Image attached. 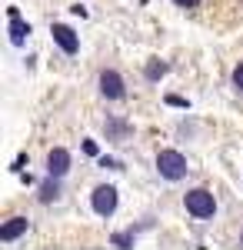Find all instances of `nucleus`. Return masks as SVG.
Returning <instances> with one entry per match:
<instances>
[{"label":"nucleus","instance_id":"obj_1","mask_svg":"<svg viewBox=\"0 0 243 250\" xmlns=\"http://www.w3.org/2000/svg\"><path fill=\"white\" fill-rule=\"evenodd\" d=\"M183 207L193 220H213L217 217V197L206 187H193V190L183 193Z\"/></svg>","mask_w":243,"mask_h":250},{"label":"nucleus","instance_id":"obj_2","mask_svg":"<svg viewBox=\"0 0 243 250\" xmlns=\"http://www.w3.org/2000/svg\"><path fill=\"white\" fill-rule=\"evenodd\" d=\"M187 157L180 154V150H160L157 154V173L170 180V184H177V180H183L187 177Z\"/></svg>","mask_w":243,"mask_h":250},{"label":"nucleus","instance_id":"obj_3","mask_svg":"<svg viewBox=\"0 0 243 250\" xmlns=\"http://www.w3.org/2000/svg\"><path fill=\"white\" fill-rule=\"evenodd\" d=\"M117 204H120V197H117V187H110V184H100L90 193V207H94L97 217H113L117 213Z\"/></svg>","mask_w":243,"mask_h":250},{"label":"nucleus","instance_id":"obj_4","mask_svg":"<svg viewBox=\"0 0 243 250\" xmlns=\"http://www.w3.org/2000/svg\"><path fill=\"white\" fill-rule=\"evenodd\" d=\"M97 83H100V94L107 97V100H123L127 97V83H123V77L117 70H103Z\"/></svg>","mask_w":243,"mask_h":250},{"label":"nucleus","instance_id":"obj_5","mask_svg":"<svg viewBox=\"0 0 243 250\" xmlns=\"http://www.w3.org/2000/svg\"><path fill=\"white\" fill-rule=\"evenodd\" d=\"M50 34H54V43L63 50V54H70V57H74L77 50H80V37L74 34V27H67V23H54V27H50Z\"/></svg>","mask_w":243,"mask_h":250},{"label":"nucleus","instance_id":"obj_6","mask_svg":"<svg viewBox=\"0 0 243 250\" xmlns=\"http://www.w3.org/2000/svg\"><path fill=\"white\" fill-rule=\"evenodd\" d=\"M70 167H74V157H70V150L54 147V150L47 154V173H50V177H67V173H70Z\"/></svg>","mask_w":243,"mask_h":250},{"label":"nucleus","instance_id":"obj_7","mask_svg":"<svg viewBox=\"0 0 243 250\" xmlns=\"http://www.w3.org/2000/svg\"><path fill=\"white\" fill-rule=\"evenodd\" d=\"M7 34H10V43H14V47H23L27 37H30V23L20 20L17 7H10V27H7Z\"/></svg>","mask_w":243,"mask_h":250},{"label":"nucleus","instance_id":"obj_8","mask_svg":"<svg viewBox=\"0 0 243 250\" xmlns=\"http://www.w3.org/2000/svg\"><path fill=\"white\" fill-rule=\"evenodd\" d=\"M27 227H30L27 217H10V220L0 227V240H3V244H14V240H20V237L27 233Z\"/></svg>","mask_w":243,"mask_h":250},{"label":"nucleus","instance_id":"obj_9","mask_svg":"<svg viewBox=\"0 0 243 250\" xmlns=\"http://www.w3.org/2000/svg\"><path fill=\"white\" fill-rule=\"evenodd\" d=\"M103 130H107V140H113V144H123L127 137H130V124L127 120H117V117H110L107 124H103Z\"/></svg>","mask_w":243,"mask_h":250},{"label":"nucleus","instance_id":"obj_10","mask_svg":"<svg viewBox=\"0 0 243 250\" xmlns=\"http://www.w3.org/2000/svg\"><path fill=\"white\" fill-rule=\"evenodd\" d=\"M40 204H54L57 197H60V177H50V180H43L40 184Z\"/></svg>","mask_w":243,"mask_h":250},{"label":"nucleus","instance_id":"obj_11","mask_svg":"<svg viewBox=\"0 0 243 250\" xmlns=\"http://www.w3.org/2000/svg\"><path fill=\"white\" fill-rule=\"evenodd\" d=\"M143 74H147V80H160L163 74H167V63H160V60H150Z\"/></svg>","mask_w":243,"mask_h":250},{"label":"nucleus","instance_id":"obj_12","mask_svg":"<svg viewBox=\"0 0 243 250\" xmlns=\"http://www.w3.org/2000/svg\"><path fill=\"white\" fill-rule=\"evenodd\" d=\"M110 244H113V247H120V250L133 247V230H130V233H113V237H110Z\"/></svg>","mask_w":243,"mask_h":250},{"label":"nucleus","instance_id":"obj_13","mask_svg":"<svg viewBox=\"0 0 243 250\" xmlns=\"http://www.w3.org/2000/svg\"><path fill=\"white\" fill-rule=\"evenodd\" d=\"M230 80H233V87H237V90L243 94V63H237V67H233V74H230Z\"/></svg>","mask_w":243,"mask_h":250},{"label":"nucleus","instance_id":"obj_14","mask_svg":"<svg viewBox=\"0 0 243 250\" xmlns=\"http://www.w3.org/2000/svg\"><path fill=\"white\" fill-rule=\"evenodd\" d=\"M173 3H177V7H183V10H193V7H200L203 0H173Z\"/></svg>","mask_w":243,"mask_h":250},{"label":"nucleus","instance_id":"obj_15","mask_svg":"<svg viewBox=\"0 0 243 250\" xmlns=\"http://www.w3.org/2000/svg\"><path fill=\"white\" fill-rule=\"evenodd\" d=\"M240 247H243V230H240Z\"/></svg>","mask_w":243,"mask_h":250}]
</instances>
